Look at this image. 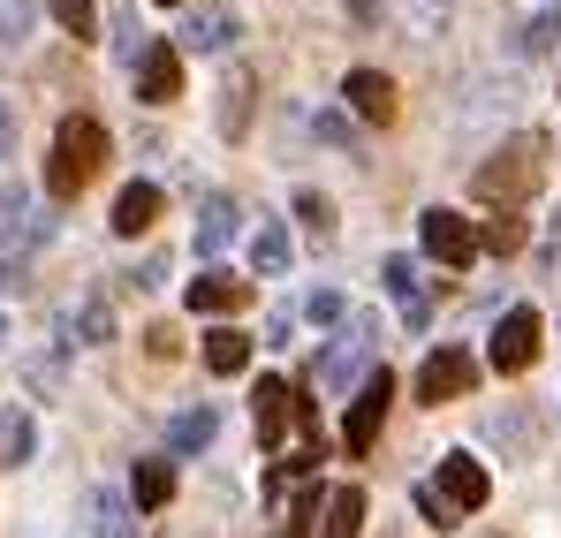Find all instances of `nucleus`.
Returning a JSON list of instances; mask_svg holds the SVG:
<instances>
[{"label": "nucleus", "instance_id": "f257e3e1", "mask_svg": "<svg viewBox=\"0 0 561 538\" xmlns=\"http://www.w3.org/2000/svg\"><path fill=\"white\" fill-rule=\"evenodd\" d=\"M539 182H547V137H539V129H524V137H508V145H501V152H493V160L470 175V190H478L485 205L516 213V205H524Z\"/></svg>", "mask_w": 561, "mask_h": 538}, {"label": "nucleus", "instance_id": "f03ea898", "mask_svg": "<svg viewBox=\"0 0 561 538\" xmlns=\"http://www.w3.org/2000/svg\"><path fill=\"white\" fill-rule=\"evenodd\" d=\"M251 417H259V455H280L288 440V425H304V448L327 455V425H319V410L288 387V379H259V394H251Z\"/></svg>", "mask_w": 561, "mask_h": 538}, {"label": "nucleus", "instance_id": "7ed1b4c3", "mask_svg": "<svg viewBox=\"0 0 561 538\" xmlns=\"http://www.w3.org/2000/svg\"><path fill=\"white\" fill-rule=\"evenodd\" d=\"M106 168V129H99L92 114H69L61 129H54V160H46V190L54 197H77L84 182Z\"/></svg>", "mask_w": 561, "mask_h": 538}, {"label": "nucleus", "instance_id": "20e7f679", "mask_svg": "<svg viewBox=\"0 0 561 538\" xmlns=\"http://www.w3.org/2000/svg\"><path fill=\"white\" fill-rule=\"evenodd\" d=\"M373 350H379V311H357L350 334H334V350L311 357V387H365V379H373V371H365Z\"/></svg>", "mask_w": 561, "mask_h": 538}, {"label": "nucleus", "instance_id": "39448f33", "mask_svg": "<svg viewBox=\"0 0 561 538\" xmlns=\"http://www.w3.org/2000/svg\"><path fill=\"white\" fill-rule=\"evenodd\" d=\"M417 236H425V251L440 259V273H470V266H478V251H485V236L470 228L463 213H448V205L417 213Z\"/></svg>", "mask_w": 561, "mask_h": 538}, {"label": "nucleus", "instance_id": "423d86ee", "mask_svg": "<svg viewBox=\"0 0 561 538\" xmlns=\"http://www.w3.org/2000/svg\"><path fill=\"white\" fill-rule=\"evenodd\" d=\"M539 311L531 304H516V311H501V327H493V342H485V357H493V371L501 379H516V371H531L539 364Z\"/></svg>", "mask_w": 561, "mask_h": 538}, {"label": "nucleus", "instance_id": "0eeeda50", "mask_svg": "<svg viewBox=\"0 0 561 538\" xmlns=\"http://www.w3.org/2000/svg\"><path fill=\"white\" fill-rule=\"evenodd\" d=\"M387 402H394V379H387V371H373V379L350 394V417H342V448H350V455H373V448H379Z\"/></svg>", "mask_w": 561, "mask_h": 538}, {"label": "nucleus", "instance_id": "6e6552de", "mask_svg": "<svg viewBox=\"0 0 561 538\" xmlns=\"http://www.w3.org/2000/svg\"><path fill=\"white\" fill-rule=\"evenodd\" d=\"M478 387V364H470V350H456V342H440L433 357L417 364V402H456V394H470Z\"/></svg>", "mask_w": 561, "mask_h": 538}, {"label": "nucleus", "instance_id": "1a4fd4ad", "mask_svg": "<svg viewBox=\"0 0 561 538\" xmlns=\"http://www.w3.org/2000/svg\"><path fill=\"white\" fill-rule=\"evenodd\" d=\"M433 485H440V501H448L456 516H478L485 493H493V478H485L478 455H440V478H433Z\"/></svg>", "mask_w": 561, "mask_h": 538}, {"label": "nucleus", "instance_id": "9d476101", "mask_svg": "<svg viewBox=\"0 0 561 538\" xmlns=\"http://www.w3.org/2000/svg\"><path fill=\"white\" fill-rule=\"evenodd\" d=\"M183 91V46H152L145 61H137V99L145 106H168Z\"/></svg>", "mask_w": 561, "mask_h": 538}, {"label": "nucleus", "instance_id": "9b49d317", "mask_svg": "<svg viewBox=\"0 0 561 538\" xmlns=\"http://www.w3.org/2000/svg\"><path fill=\"white\" fill-rule=\"evenodd\" d=\"M379 281H387V296L402 304V319H410V327H433V304H425V266H417V259H387V266H379Z\"/></svg>", "mask_w": 561, "mask_h": 538}, {"label": "nucleus", "instance_id": "f8f14e48", "mask_svg": "<svg viewBox=\"0 0 561 538\" xmlns=\"http://www.w3.org/2000/svg\"><path fill=\"white\" fill-rule=\"evenodd\" d=\"M236 228H243V205L213 190V197L197 205V259H220V251L236 243Z\"/></svg>", "mask_w": 561, "mask_h": 538}, {"label": "nucleus", "instance_id": "ddd939ff", "mask_svg": "<svg viewBox=\"0 0 561 538\" xmlns=\"http://www.w3.org/2000/svg\"><path fill=\"white\" fill-rule=\"evenodd\" d=\"M175 46H183V54H228V46H236V15H228V8H197V15H183Z\"/></svg>", "mask_w": 561, "mask_h": 538}, {"label": "nucleus", "instance_id": "4468645a", "mask_svg": "<svg viewBox=\"0 0 561 538\" xmlns=\"http://www.w3.org/2000/svg\"><path fill=\"white\" fill-rule=\"evenodd\" d=\"M243 304H251V281L243 273H197L190 281V311H213L220 319V311H243Z\"/></svg>", "mask_w": 561, "mask_h": 538}, {"label": "nucleus", "instance_id": "2eb2a0df", "mask_svg": "<svg viewBox=\"0 0 561 538\" xmlns=\"http://www.w3.org/2000/svg\"><path fill=\"white\" fill-rule=\"evenodd\" d=\"M213 433H220V410H213V402H190V410H175V417H168V455L213 448Z\"/></svg>", "mask_w": 561, "mask_h": 538}, {"label": "nucleus", "instance_id": "dca6fc26", "mask_svg": "<svg viewBox=\"0 0 561 538\" xmlns=\"http://www.w3.org/2000/svg\"><path fill=\"white\" fill-rule=\"evenodd\" d=\"M342 99H350V114H365V122H394V84H387L379 69H350Z\"/></svg>", "mask_w": 561, "mask_h": 538}, {"label": "nucleus", "instance_id": "f3484780", "mask_svg": "<svg viewBox=\"0 0 561 538\" xmlns=\"http://www.w3.org/2000/svg\"><path fill=\"white\" fill-rule=\"evenodd\" d=\"M152 220H160V182H129L114 197V236H145Z\"/></svg>", "mask_w": 561, "mask_h": 538}, {"label": "nucleus", "instance_id": "a211bd4d", "mask_svg": "<svg viewBox=\"0 0 561 538\" xmlns=\"http://www.w3.org/2000/svg\"><path fill=\"white\" fill-rule=\"evenodd\" d=\"M69 342H84V350H99V342H114V304H106L99 288L69 304Z\"/></svg>", "mask_w": 561, "mask_h": 538}, {"label": "nucleus", "instance_id": "6ab92c4d", "mask_svg": "<svg viewBox=\"0 0 561 538\" xmlns=\"http://www.w3.org/2000/svg\"><path fill=\"white\" fill-rule=\"evenodd\" d=\"M31 448H38V425H31V410H0V470L31 462Z\"/></svg>", "mask_w": 561, "mask_h": 538}, {"label": "nucleus", "instance_id": "aec40b11", "mask_svg": "<svg viewBox=\"0 0 561 538\" xmlns=\"http://www.w3.org/2000/svg\"><path fill=\"white\" fill-rule=\"evenodd\" d=\"M365 531V493L357 485H334V501H327V524H319V538H357Z\"/></svg>", "mask_w": 561, "mask_h": 538}, {"label": "nucleus", "instance_id": "412c9836", "mask_svg": "<svg viewBox=\"0 0 561 538\" xmlns=\"http://www.w3.org/2000/svg\"><path fill=\"white\" fill-rule=\"evenodd\" d=\"M129 493H137V508H168V501H175V462H168V455L137 462V485H129Z\"/></svg>", "mask_w": 561, "mask_h": 538}, {"label": "nucleus", "instance_id": "4be33fe9", "mask_svg": "<svg viewBox=\"0 0 561 538\" xmlns=\"http://www.w3.org/2000/svg\"><path fill=\"white\" fill-rule=\"evenodd\" d=\"M84 516H92L99 538H137V524H129V501H122V493H92V501H84Z\"/></svg>", "mask_w": 561, "mask_h": 538}, {"label": "nucleus", "instance_id": "5701e85b", "mask_svg": "<svg viewBox=\"0 0 561 538\" xmlns=\"http://www.w3.org/2000/svg\"><path fill=\"white\" fill-rule=\"evenodd\" d=\"M251 266H259V273H288V228H280V220H259V236H251Z\"/></svg>", "mask_w": 561, "mask_h": 538}, {"label": "nucleus", "instance_id": "b1692460", "mask_svg": "<svg viewBox=\"0 0 561 538\" xmlns=\"http://www.w3.org/2000/svg\"><path fill=\"white\" fill-rule=\"evenodd\" d=\"M205 364H213L220 379H236V371L251 364V334H205Z\"/></svg>", "mask_w": 561, "mask_h": 538}, {"label": "nucleus", "instance_id": "393cba45", "mask_svg": "<svg viewBox=\"0 0 561 538\" xmlns=\"http://www.w3.org/2000/svg\"><path fill=\"white\" fill-rule=\"evenodd\" d=\"M561 46V8H547V15H531L524 31H516V54H554Z\"/></svg>", "mask_w": 561, "mask_h": 538}, {"label": "nucleus", "instance_id": "a878e982", "mask_svg": "<svg viewBox=\"0 0 561 538\" xmlns=\"http://www.w3.org/2000/svg\"><path fill=\"white\" fill-rule=\"evenodd\" d=\"M38 31V0H0V46H23Z\"/></svg>", "mask_w": 561, "mask_h": 538}, {"label": "nucleus", "instance_id": "bb28decb", "mask_svg": "<svg viewBox=\"0 0 561 538\" xmlns=\"http://www.w3.org/2000/svg\"><path fill=\"white\" fill-rule=\"evenodd\" d=\"M478 236H485V251H501V259H508V251H524V220H516V213H493Z\"/></svg>", "mask_w": 561, "mask_h": 538}, {"label": "nucleus", "instance_id": "cd10ccee", "mask_svg": "<svg viewBox=\"0 0 561 538\" xmlns=\"http://www.w3.org/2000/svg\"><path fill=\"white\" fill-rule=\"evenodd\" d=\"M304 319H311V327H342V319H350V304H342L334 288H311V296H304Z\"/></svg>", "mask_w": 561, "mask_h": 538}, {"label": "nucleus", "instance_id": "c85d7f7f", "mask_svg": "<svg viewBox=\"0 0 561 538\" xmlns=\"http://www.w3.org/2000/svg\"><path fill=\"white\" fill-rule=\"evenodd\" d=\"M296 213H304V228H311V236H319V243H327V236H334V205H327V197H319V190H304V197H296Z\"/></svg>", "mask_w": 561, "mask_h": 538}, {"label": "nucleus", "instance_id": "c756f323", "mask_svg": "<svg viewBox=\"0 0 561 538\" xmlns=\"http://www.w3.org/2000/svg\"><path fill=\"white\" fill-rule=\"evenodd\" d=\"M54 15H61V31L92 38V23H99V0H54Z\"/></svg>", "mask_w": 561, "mask_h": 538}, {"label": "nucleus", "instance_id": "7c9ffc66", "mask_svg": "<svg viewBox=\"0 0 561 538\" xmlns=\"http://www.w3.org/2000/svg\"><path fill=\"white\" fill-rule=\"evenodd\" d=\"M311 137H319V145H350L357 129H350V114H334V106H327V114H311Z\"/></svg>", "mask_w": 561, "mask_h": 538}, {"label": "nucleus", "instance_id": "2f4dec72", "mask_svg": "<svg viewBox=\"0 0 561 538\" xmlns=\"http://www.w3.org/2000/svg\"><path fill=\"white\" fill-rule=\"evenodd\" d=\"M417 508H425V524H440V531H448V524H463V516L440 501V485H417Z\"/></svg>", "mask_w": 561, "mask_h": 538}, {"label": "nucleus", "instance_id": "473e14b6", "mask_svg": "<svg viewBox=\"0 0 561 538\" xmlns=\"http://www.w3.org/2000/svg\"><path fill=\"white\" fill-rule=\"evenodd\" d=\"M493 440H501V448H524V440H531V417H493Z\"/></svg>", "mask_w": 561, "mask_h": 538}, {"label": "nucleus", "instance_id": "72a5a7b5", "mask_svg": "<svg viewBox=\"0 0 561 538\" xmlns=\"http://www.w3.org/2000/svg\"><path fill=\"white\" fill-rule=\"evenodd\" d=\"M0 152H15V106L0 99Z\"/></svg>", "mask_w": 561, "mask_h": 538}, {"label": "nucleus", "instance_id": "f704fd0d", "mask_svg": "<svg viewBox=\"0 0 561 538\" xmlns=\"http://www.w3.org/2000/svg\"><path fill=\"white\" fill-rule=\"evenodd\" d=\"M554 259H561V213H554Z\"/></svg>", "mask_w": 561, "mask_h": 538}, {"label": "nucleus", "instance_id": "c9c22d12", "mask_svg": "<svg viewBox=\"0 0 561 538\" xmlns=\"http://www.w3.org/2000/svg\"><path fill=\"white\" fill-rule=\"evenodd\" d=\"M0 334H8V327H0Z\"/></svg>", "mask_w": 561, "mask_h": 538}]
</instances>
